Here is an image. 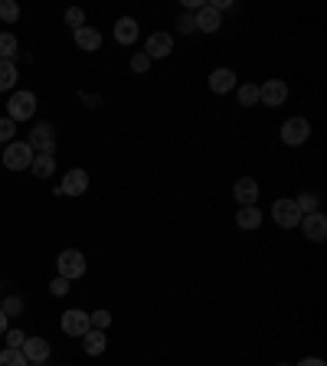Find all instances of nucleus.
Masks as SVG:
<instances>
[{
	"label": "nucleus",
	"instance_id": "obj_30",
	"mask_svg": "<svg viewBox=\"0 0 327 366\" xmlns=\"http://www.w3.org/2000/svg\"><path fill=\"white\" fill-rule=\"evenodd\" d=\"M151 69V59L144 53H134L131 56V72H138V76H144V72Z\"/></svg>",
	"mask_w": 327,
	"mask_h": 366
},
{
	"label": "nucleus",
	"instance_id": "obj_21",
	"mask_svg": "<svg viewBox=\"0 0 327 366\" xmlns=\"http://www.w3.org/2000/svg\"><path fill=\"white\" fill-rule=\"evenodd\" d=\"M16 78H20V72H16L14 59H0V92H10L16 86Z\"/></svg>",
	"mask_w": 327,
	"mask_h": 366
},
{
	"label": "nucleus",
	"instance_id": "obj_15",
	"mask_svg": "<svg viewBox=\"0 0 327 366\" xmlns=\"http://www.w3.org/2000/svg\"><path fill=\"white\" fill-rule=\"evenodd\" d=\"M236 86H239V82H236V72L229 69V66H223V69H213V72H210V92H213V95H229Z\"/></svg>",
	"mask_w": 327,
	"mask_h": 366
},
{
	"label": "nucleus",
	"instance_id": "obj_22",
	"mask_svg": "<svg viewBox=\"0 0 327 366\" xmlns=\"http://www.w3.org/2000/svg\"><path fill=\"white\" fill-rule=\"evenodd\" d=\"M236 98H239L242 108H252L258 101V86L256 82H246V86H236Z\"/></svg>",
	"mask_w": 327,
	"mask_h": 366
},
{
	"label": "nucleus",
	"instance_id": "obj_5",
	"mask_svg": "<svg viewBox=\"0 0 327 366\" xmlns=\"http://www.w3.org/2000/svg\"><path fill=\"white\" fill-rule=\"evenodd\" d=\"M285 101H288V86H285L281 78H268V82L258 86V105H265V108H278V105H285Z\"/></svg>",
	"mask_w": 327,
	"mask_h": 366
},
{
	"label": "nucleus",
	"instance_id": "obj_35",
	"mask_svg": "<svg viewBox=\"0 0 327 366\" xmlns=\"http://www.w3.org/2000/svg\"><path fill=\"white\" fill-rule=\"evenodd\" d=\"M295 366H327V363H324L321 357H304L301 363H295Z\"/></svg>",
	"mask_w": 327,
	"mask_h": 366
},
{
	"label": "nucleus",
	"instance_id": "obj_20",
	"mask_svg": "<svg viewBox=\"0 0 327 366\" xmlns=\"http://www.w3.org/2000/svg\"><path fill=\"white\" fill-rule=\"evenodd\" d=\"M30 171H33L36 180H49L56 173V157L53 154H36L33 157V164H30Z\"/></svg>",
	"mask_w": 327,
	"mask_h": 366
},
{
	"label": "nucleus",
	"instance_id": "obj_11",
	"mask_svg": "<svg viewBox=\"0 0 327 366\" xmlns=\"http://www.w3.org/2000/svg\"><path fill=\"white\" fill-rule=\"evenodd\" d=\"M258 193H262V187L256 183V177H239L233 183V200L239 206H258Z\"/></svg>",
	"mask_w": 327,
	"mask_h": 366
},
{
	"label": "nucleus",
	"instance_id": "obj_16",
	"mask_svg": "<svg viewBox=\"0 0 327 366\" xmlns=\"http://www.w3.org/2000/svg\"><path fill=\"white\" fill-rule=\"evenodd\" d=\"M72 39H76V46L82 49V53H99L101 49V33L95 30V26H79V30H72Z\"/></svg>",
	"mask_w": 327,
	"mask_h": 366
},
{
	"label": "nucleus",
	"instance_id": "obj_4",
	"mask_svg": "<svg viewBox=\"0 0 327 366\" xmlns=\"http://www.w3.org/2000/svg\"><path fill=\"white\" fill-rule=\"evenodd\" d=\"M33 148L26 144V141H10L7 151H4V167L7 171H30L33 164Z\"/></svg>",
	"mask_w": 327,
	"mask_h": 366
},
{
	"label": "nucleus",
	"instance_id": "obj_33",
	"mask_svg": "<svg viewBox=\"0 0 327 366\" xmlns=\"http://www.w3.org/2000/svg\"><path fill=\"white\" fill-rule=\"evenodd\" d=\"M0 311L7 314H16V311H24V298H7V301H4V307H0Z\"/></svg>",
	"mask_w": 327,
	"mask_h": 366
},
{
	"label": "nucleus",
	"instance_id": "obj_8",
	"mask_svg": "<svg viewBox=\"0 0 327 366\" xmlns=\"http://www.w3.org/2000/svg\"><path fill=\"white\" fill-rule=\"evenodd\" d=\"M26 144L33 148V154H56V131L53 125H36L26 138Z\"/></svg>",
	"mask_w": 327,
	"mask_h": 366
},
{
	"label": "nucleus",
	"instance_id": "obj_37",
	"mask_svg": "<svg viewBox=\"0 0 327 366\" xmlns=\"http://www.w3.org/2000/svg\"><path fill=\"white\" fill-rule=\"evenodd\" d=\"M278 366H295V363H278Z\"/></svg>",
	"mask_w": 327,
	"mask_h": 366
},
{
	"label": "nucleus",
	"instance_id": "obj_28",
	"mask_svg": "<svg viewBox=\"0 0 327 366\" xmlns=\"http://www.w3.org/2000/svg\"><path fill=\"white\" fill-rule=\"evenodd\" d=\"M10 141H16V121L0 118V144H10Z\"/></svg>",
	"mask_w": 327,
	"mask_h": 366
},
{
	"label": "nucleus",
	"instance_id": "obj_12",
	"mask_svg": "<svg viewBox=\"0 0 327 366\" xmlns=\"http://www.w3.org/2000/svg\"><path fill=\"white\" fill-rule=\"evenodd\" d=\"M301 233H304V239L308 242H324L327 239V216L324 213H308V216H301Z\"/></svg>",
	"mask_w": 327,
	"mask_h": 366
},
{
	"label": "nucleus",
	"instance_id": "obj_31",
	"mask_svg": "<svg viewBox=\"0 0 327 366\" xmlns=\"http://www.w3.org/2000/svg\"><path fill=\"white\" fill-rule=\"evenodd\" d=\"M69 288H72V281L59 278V275H56V278H53V285H49V291H53V295H56V298H63V295H69Z\"/></svg>",
	"mask_w": 327,
	"mask_h": 366
},
{
	"label": "nucleus",
	"instance_id": "obj_25",
	"mask_svg": "<svg viewBox=\"0 0 327 366\" xmlns=\"http://www.w3.org/2000/svg\"><path fill=\"white\" fill-rule=\"evenodd\" d=\"M16 49H20V43H16L14 33H0V59H10V56H16Z\"/></svg>",
	"mask_w": 327,
	"mask_h": 366
},
{
	"label": "nucleus",
	"instance_id": "obj_13",
	"mask_svg": "<svg viewBox=\"0 0 327 366\" xmlns=\"http://www.w3.org/2000/svg\"><path fill=\"white\" fill-rule=\"evenodd\" d=\"M173 53V36L171 33H151L148 43H144V56H148L151 63L154 59H167Z\"/></svg>",
	"mask_w": 327,
	"mask_h": 366
},
{
	"label": "nucleus",
	"instance_id": "obj_34",
	"mask_svg": "<svg viewBox=\"0 0 327 366\" xmlns=\"http://www.w3.org/2000/svg\"><path fill=\"white\" fill-rule=\"evenodd\" d=\"M177 26H180V33H187V36H190V33H196L193 14H183V16H180V20H177Z\"/></svg>",
	"mask_w": 327,
	"mask_h": 366
},
{
	"label": "nucleus",
	"instance_id": "obj_7",
	"mask_svg": "<svg viewBox=\"0 0 327 366\" xmlns=\"http://www.w3.org/2000/svg\"><path fill=\"white\" fill-rule=\"evenodd\" d=\"M59 327H63L66 337H76V340H82V337L92 330V324H89V311H79V307L66 311L63 320H59Z\"/></svg>",
	"mask_w": 327,
	"mask_h": 366
},
{
	"label": "nucleus",
	"instance_id": "obj_23",
	"mask_svg": "<svg viewBox=\"0 0 327 366\" xmlns=\"http://www.w3.org/2000/svg\"><path fill=\"white\" fill-rule=\"evenodd\" d=\"M0 20H4V24H16V20H20V4H16V0H0Z\"/></svg>",
	"mask_w": 327,
	"mask_h": 366
},
{
	"label": "nucleus",
	"instance_id": "obj_17",
	"mask_svg": "<svg viewBox=\"0 0 327 366\" xmlns=\"http://www.w3.org/2000/svg\"><path fill=\"white\" fill-rule=\"evenodd\" d=\"M138 20L134 16H118L115 20V39L121 43V46H131L134 39H138Z\"/></svg>",
	"mask_w": 327,
	"mask_h": 366
},
{
	"label": "nucleus",
	"instance_id": "obj_9",
	"mask_svg": "<svg viewBox=\"0 0 327 366\" xmlns=\"http://www.w3.org/2000/svg\"><path fill=\"white\" fill-rule=\"evenodd\" d=\"M86 190H89V171L72 167V171L63 177V183L56 187V193H59V196H82Z\"/></svg>",
	"mask_w": 327,
	"mask_h": 366
},
{
	"label": "nucleus",
	"instance_id": "obj_6",
	"mask_svg": "<svg viewBox=\"0 0 327 366\" xmlns=\"http://www.w3.org/2000/svg\"><path fill=\"white\" fill-rule=\"evenodd\" d=\"M272 219L278 223L281 229H298V223H301V210H298L295 200H275L272 203Z\"/></svg>",
	"mask_w": 327,
	"mask_h": 366
},
{
	"label": "nucleus",
	"instance_id": "obj_3",
	"mask_svg": "<svg viewBox=\"0 0 327 366\" xmlns=\"http://www.w3.org/2000/svg\"><path fill=\"white\" fill-rule=\"evenodd\" d=\"M308 138H311V121L308 118L295 115L281 125V144L285 148H301V144H308Z\"/></svg>",
	"mask_w": 327,
	"mask_h": 366
},
{
	"label": "nucleus",
	"instance_id": "obj_29",
	"mask_svg": "<svg viewBox=\"0 0 327 366\" xmlns=\"http://www.w3.org/2000/svg\"><path fill=\"white\" fill-rule=\"evenodd\" d=\"M66 24H69L72 30H79V26H86V10L69 7V10H66Z\"/></svg>",
	"mask_w": 327,
	"mask_h": 366
},
{
	"label": "nucleus",
	"instance_id": "obj_24",
	"mask_svg": "<svg viewBox=\"0 0 327 366\" xmlns=\"http://www.w3.org/2000/svg\"><path fill=\"white\" fill-rule=\"evenodd\" d=\"M295 203H298V210H301V216H308V213H318L321 196L318 193H301Z\"/></svg>",
	"mask_w": 327,
	"mask_h": 366
},
{
	"label": "nucleus",
	"instance_id": "obj_14",
	"mask_svg": "<svg viewBox=\"0 0 327 366\" xmlns=\"http://www.w3.org/2000/svg\"><path fill=\"white\" fill-rule=\"evenodd\" d=\"M193 24H196V33H206V36H210V33H216L219 26H223V14L213 10L210 4H203V7L193 14Z\"/></svg>",
	"mask_w": 327,
	"mask_h": 366
},
{
	"label": "nucleus",
	"instance_id": "obj_1",
	"mask_svg": "<svg viewBox=\"0 0 327 366\" xmlns=\"http://www.w3.org/2000/svg\"><path fill=\"white\" fill-rule=\"evenodd\" d=\"M86 268H89V262L79 249H63L59 255H56V272H59V278H66V281L82 278Z\"/></svg>",
	"mask_w": 327,
	"mask_h": 366
},
{
	"label": "nucleus",
	"instance_id": "obj_19",
	"mask_svg": "<svg viewBox=\"0 0 327 366\" xmlns=\"http://www.w3.org/2000/svg\"><path fill=\"white\" fill-rule=\"evenodd\" d=\"M105 347H109V337H105V330H89L86 337H82V350H86V357H101L105 353Z\"/></svg>",
	"mask_w": 327,
	"mask_h": 366
},
{
	"label": "nucleus",
	"instance_id": "obj_26",
	"mask_svg": "<svg viewBox=\"0 0 327 366\" xmlns=\"http://www.w3.org/2000/svg\"><path fill=\"white\" fill-rule=\"evenodd\" d=\"M0 366H30V363H26V357L20 350H10V347H4V350H0Z\"/></svg>",
	"mask_w": 327,
	"mask_h": 366
},
{
	"label": "nucleus",
	"instance_id": "obj_18",
	"mask_svg": "<svg viewBox=\"0 0 327 366\" xmlns=\"http://www.w3.org/2000/svg\"><path fill=\"white\" fill-rule=\"evenodd\" d=\"M236 226H239L242 233H256V229L262 226V210H258V206H239Z\"/></svg>",
	"mask_w": 327,
	"mask_h": 366
},
{
	"label": "nucleus",
	"instance_id": "obj_32",
	"mask_svg": "<svg viewBox=\"0 0 327 366\" xmlns=\"http://www.w3.org/2000/svg\"><path fill=\"white\" fill-rule=\"evenodd\" d=\"M4 337H7V347H10V350H20V347H24V340H26L24 330H7Z\"/></svg>",
	"mask_w": 327,
	"mask_h": 366
},
{
	"label": "nucleus",
	"instance_id": "obj_36",
	"mask_svg": "<svg viewBox=\"0 0 327 366\" xmlns=\"http://www.w3.org/2000/svg\"><path fill=\"white\" fill-rule=\"evenodd\" d=\"M7 320H10V317H7V314H4V311H0V337H4V334H7V330H10V327H7Z\"/></svg>",
	"mask_w": 327,
	"mask_h": 366
},
{
	"label": "nucleus",
	"instance_id": "obj_2",
	"mask_svg": "<svg viewBox=\"0 0 327 366\" xmlns=\"http://www.w3.org/2000/svg\"><path fill=\"white\" fill-rule=\"evenodd\" d=\"M36 115V95L30 92V88H20V92H14L10 95V101H7V118L10 121H30V118Z\"/></svg>",
	"mask_w": 327,
	"mask_h": 366
},
{
	"label": "nucleus",
	"instance_id": "obj_27",
	"mask_svg": "<svg viewBox=\"0 0 327 366\" xmlns=\"http://www.w3.org/2000/svg\"><path fill=\"white\" fill-rule=\"evenodd\" d=\"M89 324H92L95 330H109V324H111V314L105 311V307H99V311H92V314H89Z\"/></svg>",
	"mask_w": 327,
	"mask_h": 366
},
{
	"label": "nucleus",
	"instance_id": "obj_10",
	"mask_svg": "<svg viewBox=\"0 0 327 366\" xmlns=\"http://www.w3.org/2000/svg\"><path fill=\"white\" fill-rule=\"evenodd\" d=\"M20 353L26 357V363H30V366H39V363H46V360H49L53 347H49L46 337H26L24 347H20Z\"/></svg>",
	"mask_w": 327,
	"mask_h": 366
}]
</instances>
